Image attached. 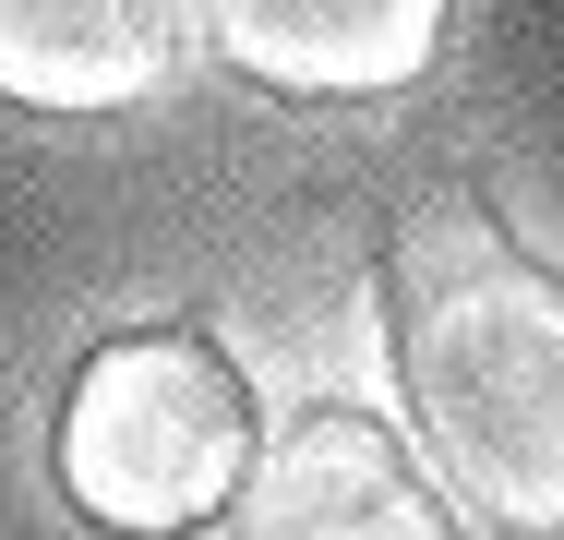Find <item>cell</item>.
Here are the masks:
<instances>
[{"label": "cell", "mask_w": 564, "mask_h": 540, "mask_svg": "<svg viewBox=\"0 0 564 540\" xmlns=\"http://www.w3.org/2000/svg\"><path fill=\"white\" fill-rule=\"evenodd\" d=\"M384 336L433 480L505 540H564V277L480 193H421L384 228Z\"/></svg>", "instance_id": "6da1fadb"}, {"label": "cell", "mask_w": 564, "mask_h": 540, "mask_svg": "<svg viewBox=\"0 0 564 540\" xmlns=\"http://www.w3.org/2000/svg\"><path fill=\"white\" fill-rule=\"evenodd\" d=\"M48 468L73 493V517L109 540H193L217 529L252 480V385L217 336L193 324H144L73 360Z\"/></svg>", "instance_id": "7a4b0ae2"}, {"label": "cell", "mask_w": 564, "mask_h": 540, "mask_svg": "<svg viewBox=\"0 0 564 540\" xmlns=\"http://www.w3.org/2000/svg\"><path fill=\"white\" fill-rule=\"evenodd\" d=\"M240 529L252 540H456V517L372 409H301L252 444Z\"/></svg>", "instance_id": "3957f363"}, {"label": "cell", "mask_w": 564, "mask_h": 540, "mask_svg": "<svg viewBox=\"0 0 564 540\" xmlns=\"http://www.w3.org/2000/svg\"><path fill=\"white\" fill-rule=\"evenodd\" d=\"M456 0H205V48L240 85L301 108H348V97H409L445 48Z\"/></svg>", "instance_id": "277c9868"}, {"label": "cell", "mask_w": 564, "mask_h": 540, "mask_svg": "<svg viewBox=\"0 0 564 540\" xmlns=\"http://www.w3.org/2000/svg\"><path fill=\"white\" fill-rule=\"evenodd\" d=\"M181 73V0H0V97L48 120L144 108Z\"/></svg>", "instance_id": "5b68a950"}]
</instances>
